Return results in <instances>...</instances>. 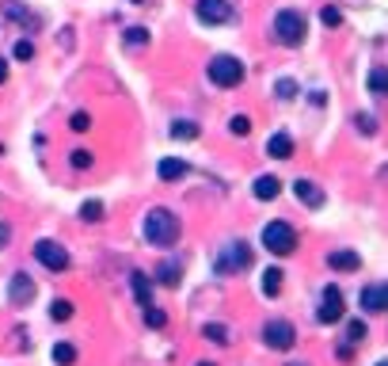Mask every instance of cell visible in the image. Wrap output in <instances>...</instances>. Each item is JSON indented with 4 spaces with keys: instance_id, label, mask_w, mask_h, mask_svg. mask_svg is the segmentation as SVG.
<instances>
[{
    "instance_id": "obj_22",
    "label": "cell",
    "mask_w": 388,
    "mask_h": 366,
    "mask_svg": "<svg viewBox=\"0 0 388 366\" xmlns=\"http://www.w3.org/2000/svg\"><path fill=\"white\" fill-rule=\"evenodd\" d=\"M53 363H57V366H73L76 363V347H73V343H57V347H53Z\"/></svg>"
},
{
    "instance_id": "obj_12",
    "label": "cell",
    "mask_w": 388,
    "mask_h": 366,
    "mask_svg": "<svg viewBox=\"0 0 388 366\" xmlns=\"http://www.w3.org/2000/svg\"><path fill=\"white\" fill-rule=\"evenodd\" d=\"M293 195H297V202L312 206V210H320V206H324V191H320L312 180H304V175L293 183Z\"/></svg>"
},
{
    "instance_id": "obj_19",
    "label": "cell",
    "mask_w": 388,
    "mask_h": 366,
    "mask_svg": "<svg viewBox=\"0 0 388 366\" xmlns=\"http://www.w3.org/2000/svg\"><path fill=\"white\" fill-rule=\"evenodd\" d=\"M198 134H202V130H198V122H190V119H179V122L172 126V137H175V141H194Z\"/></svg>"
},
{
    "instance_id": "obj_16",
    "label": "cell",
    "mask_w": 388,
    "mask_h": 366,
    "mask_svg": "<svg viewBox=\"0 0 388 366\" xmlns=\"http://www.w3.org/2000/svg\"><path fill=\"white\" fill-rule=\"evenodd\" d=\"M266 152H270V157H278V160H289V157H293V141H289V134H270Z\"/></svg>"
},
{
    "instance_id": "obj_9",
    "label": "cell",
    "mask_w": 388,
    "mask_h": 366,
    "mask_svg": "<svg viewBox=\"0 0 388 366\" xmlns=\"http://www.w3.org/2000/svg\"><path fill=\"white\" fill-rule=\"evenodd\" d=\"M339 317H342V294H339L335 286H327V290H324V302H320L316 320H320V324H335Z\"/></svg>"
},
{
    "instance_id": "obj_33",
    "label": "cell",
    "mask_w": 388,
    "mask_h": 366,
    "mask_svg": "<svg viewBox=\"0 0 388 366\" xmlns=\"http://www.w3.org/2000/svg\"><path fill=\"white\" fill-rule=\"evenodd\" d=\"M91 160H95V157H91L88 149H76L73 152V168H80V172H84V168H91Z\"/></svg>"
},
{
    "instance_id": "obj_39",
    "label": "cell",
    "mask_w": 388,
    "mask_h": 366,
    "mask_svg": "<svg viewBox=\"0 0 388 366\" xmlns=\"http://www.w3.org/2000/svg\"><path fill=\"white\" fill-rule=\"evenodd\" d=\"M198 366H213V363H198Z\"/></svg>"
},
{
    "instance_id": "obj_3",
    "label": "cell",
    "mask_w": 388,
    "mask_h": 366,
    "mask_svg": "<svg viewBox=\"0 0 388 366\" xmlns=\"http://www.w3.org/2000/svg\"><path fill=\"white\" fill-rule=\"evenodd\" d=\"M248 267H251V248L243 241L225 244L217 252V259H213V271L217 274H236V271H248Z\"/></svg>"
},
{
    "instance_id": "obj_4",
    "label": "cell",
    "mask_w": 388,
    "mask_h": 366,
    "mask_svg": "<svg viewBox=\"0 0 388 366\" xmlns=\"http://www.w3.org/2000/svg\"><path fill=\"white\" fill-rule=\"evenodd\" d=\"M210 80L221 88H236L243 80V61H236L232 53H213L210 58Z\"/></svg>"
},
{
    "instance_id": "obj_7",
    "label": "cell",
    "mask_w": 388,
    "mask_h": 366,
    "mask_svg": "<svg viewBox=\"0 0 388 366\" xmlns=\"http://www.w3.org/2000/svg\"><path fill=\"white\" fill-rule=\"evenodd\" d=\"M35 259L42 267H50V271H65V267H68V252L61 248L57 241H38L35 244Z\"/></svg>"
},
{
    "instance_id": "obj_2",
    "label": "cell",
    "mask_w": 388,
    "mask_h": 366,
    "mask_svg": "<svg viewBox=\"0 0 388 366\" xmlns=\"http://www.w3.org/2000/svg\"><path fill=\"white\" fill-rule=\"evenodd\" d=\"M304 31H308V23H304V15L293 12V8H286V12L274 15V38H278L281 46H301Z\"/></svg>"
},
{
    "instance_id": "obj_8",
    "label": "cell",
    "mask_w": 388,
    "mask_h": 366,
    "mask_svg": "<svg viewBox=\"0 0 388 366\" xmlns=\"http://www.w3.org/2000/svg\"><path fill=\"white\" fill-rule=\"evenodd\" d=\"M194 15L205 23V27H217V23H228V19H232V8H228V0H198V4H194Z\"/></svg>"
},
{
    "instance_id": "obj_34",
    "label": "cell",
    "mask_w": 388,
    "mask_h": 366,
    "mask_svg": "<svg viewBox=\"0 0 388 366\" xmlns=\"http://www.w3.org/2000/svg\"><path fill=\"white\" fill-rule=\"evenodd\" d=\"M320 19H324V27H339L342 12H339V8H324V15H320Z\"/></svg>"
},
{
    "instance_id": "obj_32",
    "label": "cell",
    "mask_w": 388,
    "mask_h": 366,
    "mask_svg": "<svg viewBox=\"0 0 388 366\" xmlns=\"http://www.w3.org/2000/svg\"><path fill=\"white\" fill-rule=\"evenodd\" d=\"M126 42L129 46H145V42H149V31H145V27H129L126 31Z\"/></svg>"
},
{
    "instance_id": "obj_24",
    "label": "cell",
    "mask_w": 388,
    "mask_h": 366,
    "mask_svg": "<svg viewBox=\"0 0 388 366\" xmlns=\"http://www.w3.org/2000/svg\"><path fill=\"white\" fill-rule=\"evenodd\" d=\"M202 336H205V340H213V343H221V347H225V343H232V340H228V328L225 324H205Z\"/></svg>"
},
{
    "instance_id": "obj_14",
    "label": "cell",
    "mask_w": 388,
    "mask_h": 366,
    "mask_svg": "<svg viewBox=\"0 0 388 366\" xmlns=\"http://www.w3.org/2000/svg\"><path fill=\"white\" fill-rule=\"evenodd\" d=\"M327 263H331L335 271H358V267H362V256H358V252H350V248H342V252H331V256H327Z\"/></svg>"
},
{
    "instance_id": "obj_20",
    "label": "cell",
    "mask_w": 388,
    "mask_h": 366,
    "mask_svg": "<svg viewBox=\"0 0 388 366\" xmlns=\"http://www.w3.org/2000/svg\"><path fill=\"white\" fill-rule=\"evenodd\" d=\"M281 279H286V274H281L278 267L263 271V294H266V297H278V294H281Z\"/></svg>"
},
{
    "instance_id": "obj_31",
    "label": "cell",
    "mask_w": 388,
    "mask_h": 366,
    "mask_svg": "<svg viewBox=\"0 0 388 366\" xmlns=\"http://www.w3.org/2000/svg\"><path fill=\"white\" fill-rule=\"evenodd\" d=\"M347 340H350V343H362V340H365V320H350Z\"/></svg>"
},
{
    "instance_id": "obj_1",
    "label": "cell",
    "mask_w": 388,
    "mask_h": 366,
    "mask_svg": "<svg viewBox=\"0 0 388 366\" xmlns=\"http://www.w3.org/2000/svg\"><path fill=\"white\" fill-rule=\"evenodd\" d=\"M145 236H149L156 248H172V244L179 241V218H175L172 210H164V206H152V210L145 214Z\"/></svg>"
},
{
    "instance_id": "obj_30",
    "label": "cell",
    "mask_w": 388,
    "mask_h": 366,
    "mask_svg": "<svg viewBox=\"0 0 388 366\" xmlns=\"http://www.w3.org/2000/svg\"><path fill=\"white\" fill-rule=\"evenodd\" d=\"M15 58L30 61V58H35V42H30V38H19V42H15Z\"/></svg>"
},
{
    "instance_id": "obj_6",
    "label": "cell",
    "mask_w": 388,
    "mask_h": 366,
    "mask_svg": "<svg viewBox=\"0 0 388 366\" xmlns=\"http://www.w3.org/2000/svg\"><path fill=\"white\" fill-rule=\"evenodd\" d=\"M263 340H266V347H274V351H289L297 343V328L289 324V320H266Z\"/></svg>"
},
{
    "instance_id": "obj_11",
    "label": "cell",
    "mask_w": 388,
    "mask_h": 366,
    "mask_svg": "<svg viewBox=\"0 0 388 366\" xmlns=\"http://www.w3.org/2000/svg\"><path fill=\"white\" fill-rule=\"evenodd\" d=\"M362 309H365V313H385V309H388L385 282H369V286L362 290Z\"/></svg>"
},
{
    "instance_id": "obj_35",
    "label": "cell",
    "mask_w": 388,
    "mask_h": 366,
    "mask_svg": "<svg viewBox=\"0 0 388 366\" xmlns=\"http://www.w3.org/2000/svg\"><path fill=\"white\" fill-rule=\"evenodd\" d=\"M145 320H149L152 328H164V313H160V309H152V305H145Z\"/></svg>"
},
{
    "instance_id": "obj_13",
    "label": "cell",
    "mask_w": 388,
    "mask_h": 366,
    "mask_svg": "<svg viewBox=\"0 0 388 366\" xmlns=\"http://www.w3.org/2000/svg\"><path fill=\"white\" fill-rule=\"evenodd\" d=\"M156 172H160V180H164V183L183 180V175H187V160H183V157H164Z\"/></svg>"
},
{
    "instance_id": "obj_27",
    "label": "cell",
    "mask_w": 388,
    "mask_h": 366,
    "mask_svg": "<svg viewBox=\"0 0 388 366\" xmlns=\"http://www.w3.org/2000/svg\"><path fill=\"white\" fill-rule=\"evenodd\" d=\"M50 317H53V320H68V317H73V302H65V297H57V302L50 305Z\"/></svg>"
},
{
    "instance_id": "obj_21",
    "label": "cell",
    "mask_w": 388,
    "mask_h": 366,
    "mask_svg": "<svg viewBox=\"0 0 388 366\" xmlns=\"http://www.w3.org/2000/svg\"><path fill=\"white\" fill-rule=\"evenodd\" d=\"M4 12L8 15H12V19H19L23 23V27H35V15H30V12H23V8H19V0H4Z\"/></svg>"
},
{
    "instance_id": "obj_5",
    "label": "cell",
    "mask_w": 388,
    "mask_h": 366,
    "mask_svg": "<svg viewBox=\"0 0 388 366\" xmlns=\"http://www.w3.org/2000/svg\"><path fill=\"white\" fill-rule=\"evenodd\" d=\"M263 248L274 256H289V252H297V233L286 221H270V225H263Z\"/></svg>"
},
{
    "instance_id": "obj_26",
    "label": "cell",
    "mask_w": 388,
    "mask_h": 366,
    "mask_svg": "<svg viewBox=\"0 0 388 366\" xmlns=\"http://www.w3.org/2000/svg\"><path fill=\"white\" fill-rule=\"evenodd\" d=\"M80 218H84V221H99V218H103V202H99V198L84 202V206H80Z\"/></svg>"
},
{
    "instance_id": "obj_37",
    "label": "cell",
    "mask_w": 388,
    "mask_h": 366,
    "mask_svg": "<svg viewBox=\"0 0 388 366\" xmlns=\"http://www.w3.org/2000/svg\"><path fill=\"white\" fill-rule=\"evenodd\" d=\"M8 241H12V225H4V221H0V248H4Z\"/></svg>"
},
{
    "instance_id": "obj_36",
    "label": "cell",
    "mask_w": 388,
    "mask_h": 366,
    "mask_svg": "<svg viewBox=\"0 0 388 366\" xmlns=\"http://www.w3.org/2000/svg\"><path fill=\"white\" fill-rule=\"evenodd\" d=\"M354 122H358V130H362V134H377V122H373L369 114H358Z\"/></svg>"
},
{
    "instance_id": "obj_23",
    "label": "cell",
    "mask_w": 388,
    "mask_h": 366,
    "mask_svg": "<svg viewBox=\"0 0 388 366\" xmlns=\"http://www.w3.org/2000/svg\"><path fill=\"white\" fill-rule=\"evenodd\" d=\"M385 88H388V76H385V69H369V92L373 96H385Z\"/></svg>"
},
{
    "instance_id": "obj_10",
    "label": "cell",
    "mask_w": 388,
    "mask_h": 366,
    "mask_svg": "<svg viewBox=\"0 0 388 366\" xmlns=\"http://www.w3.org/2000/svg\"><path fill=\"white\" fill-rule=\"evenodd\" d=\"M8 297H12V305H27L30 297H35V282H30V274L15 271L12 279H8Z\"/></svg>"
},
{
    "instance_id": "obj_17",
    "label": "cell",
    "mask_w": 388,
    "mask_h": 366,
    "mask_svg": "<svg viewBox=\"0 0 388 366\" xmlns=\"http://www.w3.org/2000/svg\"><path fill=\"white\" fill-rule=\"evenodd\" d=\"M129 282H133V294H137V302L141 305H152V279L145 271H133L129 274Z\"/></svg>"
},
{
    "instance_id": "obj_29",
    "label": "cell",
    "mask_w": 388,
    "mask_h": 366,
    "mask_svg": "<svg viewBox=\"0 0 388 366\" xmlns=\"http://www.w3.org/2000/svg\"><path fill=\"white\" fill-rule=\"evenodd\" d=\"M274 92H278V99H293L297 96V84L289 80V76H281V80L274 84Z\"/></svg>"
},
{
    "instance_id": "obj_40",
    "label": "cell",
    "mask_w": 388,
    "mask_h": 366,
    "mask_svg": "<svg viewBox=\"0 0 388 366\" xmlns=\"http://www.w3.org/2000/svg\"><path fill=\"white\" fill-rule=\"evenodd\" d=\"M289 366H304V363H289Z\"/></svg>"
},
{
    "instance_id": "obj_38",
    "label": "cell",
    "mask_w": 388,
    "mask_h": 366,
    "mask_svg": "<svg viewBox=\"0 0 388 366\" xmlns=\"http://www.w3.org/2000/svg\"><path fill=\"white\" fill-rule=\"evenodd\" d=\"M4 80H8V61L0 58V84H4Z\"/></svg>"
},
{
    "instance_id": "obj_18",
    "label": "cell",
    "mask_w": 388,
    "mask_h": 366,
    "mask_svg": "<svg viewBox=\"0 0 388 366\" xmlns=\"http://www.w3.org/2000/svg\"><path fill=\"white\" fill-rule=\"evenodd\" d=\"M156 279L164 282V286H175V282L183 279V263H179V259H167V263H160Z\"/></svg>"
},
{
    "instance_id": "obj_28",
    "label": "cell",
    "mask_w": 388,
    "mask_h": 366,
    "mask_svg": "<svg viewBox=\"0 0 388 366\" xmlns=\"http://www.w3.org/2000/svg\"><path fill=\"white\" fill-rule=\"evenodd\" d=\"M68 126H73L76 134H88V130H91V114L88 111H76L73 119H68Z\"/></svg>"
},
{
    "instance_id": "obj_25",
    "label": "cell",
    "mask_w": 388,
    "mask_h": 366,
    "mask_svg": "<svg viewBox=\"0 0 388 366\" xmlns=\"http://www.w3.org/2000/svg\"><path fill=\"white\" fill-rule=\"evenodd\" d=\"M228 130H232V137H248L251 134V119H248V114H232Z\"/></svg>"
},
{
    "instance_id": "obj_41",
    "label": "cell",
    "mask_w": 388,
    "mask_h": 366,
    "mask_svg": "<svg viewBox=\"0 0 388 366\" xmlns=\"http://www.w3.org/2000/svg\"><path fill=\"white\" fill-rule=\"evenodd\" d=\"M377 366H385V363H377Z\"/></svg>"
},
{
    "instance_id": "obj_15",
    "label": "cell",
    "mask_w": 388,
    "mask_h": 366,
    "mask_svg": "<svg viewBox=\"0 0 388 366\" xmlns=\"http://www.w3.org/2000/svg\"><path fill=\"white\" fill-rule=\"evenodd\" d=\"M255 198L259 202H270V198H278V191H281V183H278V175H259L255 180Z\"/></svg>"
}]
</instances>
